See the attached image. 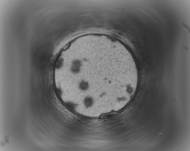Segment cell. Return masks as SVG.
<instances>
[{
    "label": "cell",
    "instance_id": "6da1fadb",
    "mask_svg": "<svg viewBox=\"0 0 190 151\" xmlns=\"http://www.w3.org/2000/svg\"><path fill=\"white\" fill-rule=\"evenodd\" d=\"M79 90L84 99L105 102L133 96L139 73L133 57L117 50H96L84 55Z\"/></svg>",
    "mask_w": 190,
    "mask_h": 151
}]
</instances>
